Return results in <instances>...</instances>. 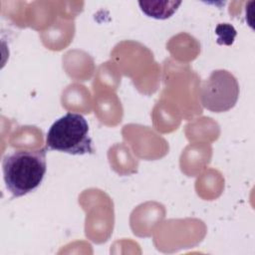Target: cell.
<instances>
[{"label":"cell","instance_id":"cell-5","mask_svg":"<svg viewBox=\"0 0 255 255\" xmlns=\"http://www.w3.org/2000/svg\"><path fill=\"white\" fill-rule=\"evenodd\" d=\"M215 34L218 36L216 40L217 44L230 46L233 44L234 39L237 35V32L232 25L228 23H223V24H218L216 26Z\"/></svg>","mask_w":255,"mask_h":255},{"label":"cell","instance_id":"cell-2","mask_svg":"<svg viewBox=\"0 0 255 255\" xmlns=\"http://www.w3.org/2000/svg\"><path fill=\"white\" fill-rule=\"evenodd\" d=\"M46 148L73 155L94 153L86 119L75 113H68L58 119L47 132Z\"/></svg>","mask_w":255,"mask_h":255},{"label":"cell","instance_id":"cell-1","mask_svg":"<svg viewBox=\"0 0 255 255\" xmlns=\"http://www.w3.org/2000/svg\"><path fill=\"white\" fill-rule=\"evenodd\" d=\"M46 150H17L3 157V179L13 197L26 195L41 184L47 170Z\"/></svg>","mask_w":255,"mask_h":255},{"label":"cell","instance_id":"cell-4","mask_svg":"<svg viewBox=\"0 0 255 255\" xmlns=\"http://www.w3.org/2000/svg\"><path fill=\"white\" fill-rule=\"evenodd\" d=\"M181 1H139L141 11L148 17L165 20L171 17L178 9Z\"/></svg>","mask_w":255,"mask_h":255},{"label":"cell","instance_id":"cell-3","mask_svg":"<svg viewBox=\"0 0 255 255\" xmlns=\"http://www.w3.org/2000/svg\"><path fill=\"white\" fill-rule=\"evenodd\" d=\"M239 97L237 79L226 70H215L201 83L200 102L212 113L231 110Z\"/></svg>","mask_w":255,"mask_h":255}]
</instances>
